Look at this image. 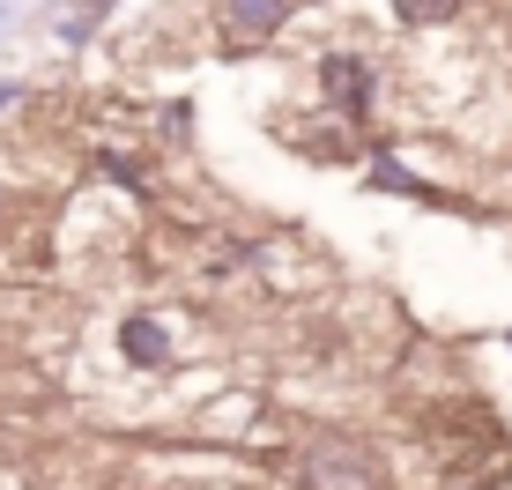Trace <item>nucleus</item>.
Here are the masks:
<instances>
[{
	"label": "nucleus",
	"instance_id": "obj_5",
	"mask_svg": "<svg viewBox=\"0 0 512 490\" xmlns=\"http://www.w3.org/2000/svg\"><path fill=\"white\" fill-rule=\"evenodd\" d=\"M453 8H461V0H394V15H401V23H446Z\"/></svg>",
	"mask_w": 512,
	"mask_h": 490
},
{
	"label": "nucleus",
	"instance_id": "obj_1",
	"mask_svg": "<svg viewBox=\"0 0 512 490\" xmlns=\"http://www.w3.org/2000/svg\"><path fill=\"white\" fill-rule=\"evenodd\" d=\"M320 82H327V97H334V112H342V119H372V67H364L357 52H327Z\"/></svg>",
	"mask_w": 512,
	"mask_h": 490
},
{
	"label": "nucleus",
	"instance_id": "obj_2",
	"mask_svg": "<svg viewBox=\"0 0 512 490\" xmlns=\"http://www.w3.org/2000/svg\"><path fill=\"white\" fill-rule=\"evenodd\" d=\"M305 490H379L364 453H312L305 461Z\"/></svg>",
	"mask_w": 512,
	"mask_h": 490
},
{
	"label": "nucleus",
	"instance_id": "obj_3",
	"mask_svg": "<svg viewBox=\"0 0 512 490\" xmlns=\"http://www.w3.org/2000/svg\"><path fill=\"white\" fill-rule=\"evenodd\" d=\"M223 15H231V38H268V30H282L290 0H223Z\"/></svg>",
	"mask_w": 512,
	"mask_h": 490
},
{
	"label": "nucleus",
	"instance_id": "obj_4",
	"mask_svg": "<svg viewBox=\"0 0 512 490\" xmlns=\"http://www.w3.org/2000/svg\"><path fill=\"white\" fill-rule=\"evenodd\" d=\"M127 357L134 364H164V327L156 320H127Z\"/></svg>",
	"mask_w": 512,
	"mask_h": 490
}]
</instances>
